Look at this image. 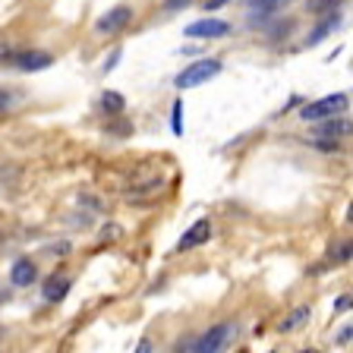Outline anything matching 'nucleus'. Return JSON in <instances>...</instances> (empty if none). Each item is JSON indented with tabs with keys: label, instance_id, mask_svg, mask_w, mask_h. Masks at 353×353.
<instances>
[{
	"label": "nucleus",
	"instance_id": "1",
	"mask_svg": "<svg viewBox=\"0 0 353 353\" xmlns=\"http://www.w3.org/2000/svg\"><path fill=\"white\" fill-rule=\"evenodd\" d=\"M350 108V98L344 92H334V95H325L319 101H309L300 108V117L306 123H322V120H334V117H344V110Z\"/></svg>",
	"mask_w": 353,
	"mask_h": 353
},
{
	"label": "nucleus",
	"instance_id": "2",
	"mask_svg": "<svg viewBox=\"0 0 353 353\" xmlns=\"http://www.w3.org/2000/svg\"><path fill=\"white\" fill-rule=\"evenodd\" d=\"M221 70H224V63H221L218 57H202V60H192L186 70H180L174 79L176 88H196V85H205V82H212L214 76H221Z\"/></svg>",
	"mask_w": 353,
	"mask_h": 353
},
{
	"label": "nucleus",
	"instance_id": "3",
	"mask_svg": "<svg viewBox=\"0 0 353 353\" xmlns=\"http://www.w3.org/2000/svg\"><path fill=\"white\" fill-rule=\"evenodd\" d=\"M234 334H236V322H218L202 331V334L192 341L190 350L192 353H224L228 344L234 341Z\"/></svg>",
	"mask_w": 353,
	"mask_h": 353
},
{
	"label": "nucleus",
	"instance_id": "4",
	"mask_svg": "<svg viewBox=\"0 0 353 353\" xmlns=\"http://www.w3.org/2000/svg\"><path fill=\"white\" fill-rule=\"evenodd\" d=\"M132 22V7H126V3H120V7H110L104 10L101 16L95 19V32L101 38H110V35H120V32H126V26Z\"/></svg>",
	"mask_w": 353,
	"mask_h": 353
},
{
	"label": "nucleus",
	"instance_id": "5",
	"mask_svg": "<svg viewBox=\"0 0 353 353\" xmlns=\"http://www.w3.org/2000/svg\"><path fill=\"white\" fill-rule=\"evenodd\" d=\"M230 22L228 19H214V16H208V19H196V22H190L183 29V35L186 38H202V41H212V38H224V35H230Z\"/></svg>",
	"mask_w": 353,
	"mask_h": 353
},
{
	"label": "nucleus",
	"instance_id": "6",
	"mask_svg": "<svg viewBox=\"0 0 353 353\" xmlns=\"http://www.w3.org/2000/svg\"><path fill=\"white\" fill-rule=\"evenodd\" d=\"M208 236H212V221L199 218V221H192L190 228H186V234L176 240L174 250L176 252H190V250H196V246H202V243H208Z\"/></svg>",
	"mask_w": 353,
	"mask_h": 353
},
{
	"label": "nucleus",
	"instance_id": "7",
	"mask_svg": "<svg viewBox=\"0 0 353 353\" xmlns=\"http://www.w3.org/2000/svg\"><path fill=\"white\" fill-rule=\"evenodd\" d=\"M353 132V120L350 117H334V120H322V123L312 126V136L316 139H325V142H338L344 136Z\"/></svg>",
	"mask_w": 353,
	"mask_h": 353
},
{
	"label": "nucleus",
	"instance_id": "8",
	"mask_svg": "<svg viewBox=\"0 0 353 353\" xmlns=\"http://www.w3.org/2000/svg\"><path fill=\"white\" fill-rule=\"evenodd\" d=\"M13 66L16 70H22V73H41V70H48V66H54V54L51 51H19L13 57Z\"/></svg>",
	"mask_w": 353,
	"mask_h": 353
},
{
	"label": "nucleus",
	"instance_id": "9",
	"mask_svg": "<svg viewBox=\"0 0 353 353\" xmlns=\"http://www.w3.org/2000/svg\"><path fill=\"white\" fill-rule=\"evenodd\" d=\"M309 319H312V309L303 303V306H294V309H287L284 316L278 319V334H294V331L306 328Z\"/></svg>",
	"mask_w": 353,
	"mask_h": 353
},
{
	"label": "nucleus",
	"instance_id": "10",
	"mask_svg": "<svg viewBox=\"0 0 353 353\" xmlns=\"http://www.w3.org/2000/svg\"><path fill=\"white\" fill-rule=\"evenodd\" d=\"M35 281H38V265L26 256L16 259L13 268H10V284L13 287H29V284H35Z\"/></svg>",
	"mask_w": 353,
	"mask_h": 353
},
{
	"label": "nucleus",
	"instance_id": "11",
	"mask_svg": "<svg viewBox=\"0 0 353 353\" xmlns=\"http://www.w3.org/2000/svg\"><path fill=\"white\" fill-rule=\"evenodd\" d=\"M281 7H284V3H278V0H256V3L246 7V19H250L252 26H262V22L274 19V16L281 13Z\"/></svg>",
	"mask_w": 353,
	"mask_h": 353
},
{
	"label": "nucleus",
	"instance_id": "12",
	"mask_svg": "<svg viewBox=\"0 0 353 353\" xmlns=\"http://www.w3.org/2000/svg\"><path fill=\"white\" fill-rule=\"evenodd\" d=\"M70 278L66 274H51V278L44 281V287H41V294H44V300L48 303H63L66 300V294H70Z\"/></svg>",
	"mask_w": 353,
	"mask_h": 353
},
{
	"label": "nucleus",
	"instance_id": "13",
	"mask_svg": "<svg viewBox=\"0 0 353 353\" xmlns=\"http://www.w3.org/2000/svg\"><path fill=\"white\" fill-rule=\"evenodd\" d=\"M98 104H101V110L108 114V117H120V114H123V108H126V98L120 95V92H110V88H108V92H101V101H98Z\"/></svg>",
	"mask_w": 353,
	"mask_h": 353
},
{
	"label": "nucleus",
	"instance_id": "14",
	"mask_svg": "<svg viewBox=\"0 0 353 353\" xmlns=\"http://www.w3.org/2000/svg\"><path fill=\"white\" fill-rule=\"evenodd\" d=\"M338 22H341V10H338V13H331V16H325V19L316 26V29H312V35L306 38V44H319L322 38H328L331 32L338 29Z\"/></svg>",
	"mask_w": 353,
	"mask_h": 353
},
{
	"label": "nucleus",
	"instance_id": "15",
	"mask_svg": "<svg viewBox=\"0 0 353 353\" xmlns=\"http://www.w3.org/2000/svg\"><path fill=\"white\" fill-rule=\"evenodd\" d=\"M331 265H344L353 259V236H347V240H338L334 243V250H331Z\"/></svg>",
	"mask_w": 353,
	"mask_h": 353
},
{
	"label": "nucleus",
	"instance_id": "16",
	"mask_svg": "<svg viewBox=\"0 0 353 353\" xmlns=\"http://www.w3.org/2000/svg\"><path fill=\"white\" fill-rule=\"evenodd\" d=\"M170 132H174V136H183V101H180V98L170 104Z\"/></svg>",
	"mask_w": 353,
	"mask_h": 353
},
{
	"label": "nucleus",
	"instance_id": "17",
	"mask_svg": "<svg viewBox=\"0 0 353 353\" xmlns=\"http://www.w3.org/2000/svg\"><path fill=\"white\" fill-rule=\"evenodd\" d=\"M334 312H338V316H344V312H353V290H350V294H341L338 300H334Z\"/></svg>",
	"mask_w": 353,
	"mask_h": 353
},
{
	"label": "nucleus",
	"instance_id": "18",
	"mask_svg": "<svg viewBox=\"0 0 353 353\" xmlns=\"http://www.w3.org/2000/svg\"><path fill=\"white\" fill-rule=\"evenodd\" d=\"M108 132H110V136H130L132 123H130V120H114V123H108Z\"/></svg>",
	"mask_w": 353,
	"mask_h": 353
},
{
	"label": "nucleus",
	"instance_id": "19",
	"mask_svg": "<svg viewBox=\"0 0 353 353\" xmlns=\"http://www.w3.org/2000/svg\"><path fill=\"white\" fill-rule=\"evenodd\" d=\"M16 104V95L10 92V88H0V114H10Z\"/></svg>",
	"mask_w": 353,
	"mask_h": 353
},
{
	"label": "nucleus",
	"instance_id": "20",
	"mask_svg": "<svg viewBox=\"0 0 353 353\" xmlns=\"http://www.w3.org/2000/svg\"><path fill=\"white\" fill-rule=\"evenodd\" d=\"M350 341H353V325H344V328L334 334V344H338V347H347Z\"/></svg>",
	"mask_w": 353,
	"mask_h": 353
},
{
	"label": "nucleus",
	"instance_id": "21",
	"mask_svg": "<svg viewBox=\"0 0 353 353\" xmlns=\"http://www.w3.org/2000/svg\"><path fill=\"white\" fill-rule=\"evenodd\" d=\"M101 234H104V236H101V246H108V243H114V240L120 236V228H117V224H108Z\"/></svg>",
	"mask_w": 353,
	"mask_h": 353
},
{
	"label": "nucleus",
	"instance_id": "22",
	"mask_svg": "<svg viewBox=\"0 0 353 353\" xmlns=\"http://www.w3.org/2000/svg\"><path fill=\"white\" fill-rule=\"evenodd\" d=\"M312 145H316V148H319V152H325V154H328V152H338V142H325V139H312Z\"/></svg>",
	"mask_w": 353,
	"mask_h": 353
},
{
	"label": "nucleus",
	"instance_id": "23",
	"mask_svg": "<svg viewBox=\"0 0 353 353\" xmlns=\"http://www.w3.org/2000/svg\"><path fill=\"white\" fill-rule=\"evenodd\" d=\"M13 48H10V44H0V63H13Z\"/></svg>",
	"mask_w": 353,
	"mask_h": 353
},
{
	"label": "nucleus",
	"instance_id": "24",
	"mask_svg": "<svg viewBox=\"0 0 353 353\" xmlns=\"http://www.w3.org/2000/svg\"><path fill=\"white\" fill-rule=\"evenodd\" d=\"M221 7H228V3H224V0H205V3H202V10H205V13H218Z\"/></svg>",
	"mask_w": 353,
	"mask_h": 353
},
{
	"label": "nucleus",
	"instance_id": "25",
	"mask_svg": "<svg viewBox=\"0 0 353 353\" xmlns=\"http://www.w3.org/2000/svg\"><path fill=\"white\" fill-rule=\"evenodd\" d=\"M132 353H154V344H152V338H142L139 344H136V350Z\"/></svg>",
	"mask_w": 353,
	"mask_h": 353
},
{
	"label": "nucleus",
	"instance_id": "26",
	"mask_svg": "<svg viewBox=\"0 0 353 353\" xmlns=\"http://www.w3.org/2000/svg\"><path fill=\"white\" fill-rule=\"evenodd\" d=\"M117 60H120V48L114 54H110L108 57V63H104V73H110V70H114V66H117Z\"/></svg>",
	"mask_w": 353,
	"mask_h": 353
},
{
	"label": "nucleus",
	"instance_id": "27",
	"mask_svg": "<svg viewBox=\"0 0 353 353\" xmlns=\"http://www.w3.org/2000/svg\"><path fill=\"white\" fill-rule=\"evenodd\" d=\"M164 7H168V10H186V7H190V0H176V3L170 0V3H164Z\"/></svg>",
	"mask_w": 353,
	"mask_h": 353
},
{
	"label": "nucleus",
	"instance_id": "28",
	"mask_svg": "<svg viewBox=\"0 0 353 353\" xmlns=\"http://www.w3.org/2000/svg\"><path fill=\"white\" fill-rule=\"evenodd\" d=\"M347 224H353V202L347 205Z\"/></svg>",
	"mask_w": 353,
	"mask_h": 353
},
{
	"label": "nucleus",
	"instance_id": "29",
	"mask_svg": "<svg viewBox=\"0 0 353 353\" xmlns=\"http://www.w3.org/2000/svg\"><path fill=\"white\" fill-rule=\"evenodd\" d=\"M296 353H322V350H316V347H306V350H296Z\"/></svg>",
	"mask_w": 353,
	"mask_h": 353
},
{
	"label": "nucleus",
	"instance_id": "30",
	"mask_svg": "<svg viewBox=\"0 0 353 353\" xmlns=\"http://www.w3.org/2000/svg\"><path fill=\"white\" fill-rule=\"evenodd\" d=\"M268 353H278V350H268Z\"/></svg>",
	"mask_w": 353,
	"mask_h": 353
}]
</instances>
